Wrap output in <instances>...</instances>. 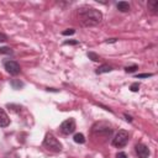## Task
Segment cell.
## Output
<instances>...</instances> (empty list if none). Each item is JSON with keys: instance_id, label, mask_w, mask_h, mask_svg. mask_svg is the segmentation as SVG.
Returning <instances> with one entry per match:
<instances>
[{"instance_id": "6da1fadb", "label": "cell", "mask_w": 158, "mask_h": 158, "mask_svg": "<svg viewBox=\"0 0 158 158\" xmlns=\"http://www.w3.org/2000/svg\"><path fill=\"white\" fill-rule=\"evenodd\" d=\"M78 16H79L81 25L85 27L96 26L102 20V14L100 10L94 9V7H88V6H83L78 9Z\"/></svg>"}, {"instance_id": "7a4b0ae2", "label": "cell", "mask_w": 158, "mask_h": 158, "mask_svg": "<svg viewBox=\"0 0 158 158\" xmlns=\"http://www.w3.org/2000/svg\"><path fill=\"white\" fill-rule=\"evenodd\" d=\"M91 133L96 137H110L112 135V127L110 123L100 121V122H95L91 127Z\"/></svg>"}, {"instance_id": "3957f363", "label": "cell", "mask_w": 158, "mask_h": 158, "mask_svg": "<svg viewBox=\"0 0 158 158\" xmlns=\"http://www.w3.org/2000/svg\"><path fill=\"white\" fill-rule=\"evenodd\" d=\"M42 144H43V147H44L46 149H48V151H51V152H54V153L60 152L62 148H63L62 143H60V142L54 137V135L51 133V132H47V133H46Z\"/></svg>"}, {"instance_id": "277c9868", "label": "cell", "mask_w": 158, "mask_h": 158, "mask_svg": "<svg viewBox=\"0 0 158 158\" xmlns=\"http://www.w3.org/2000/svg\"><path fill=\"white\" fill-rule=\"evenodd\" d=\"M128 137H130V135H128V132H127L126 130H120V131L114 136V138H112V141H111V144H112L114 147H116V148H122V147H125V146L127 144Z\"/></svg>"}, {"instance_id": "5b68a950", "label": "cell", "mask_w": 158, "mask_h": 158, "mask_svg": "<svg viewBox=\"0 0 158 158\" xmlns=\"http://www.w3.org/2000/svg\"><path fill=\"white\" fill-rule=\"evenodd\" d=\"M75 128H77V125H75V120L73 117L64 120L59 126V130L63 135H72L75 131Z\"/></svg>"}, {"instance_id": "8992f818", "label": "cell", "mask_w": 158, "mask_h": 158, "mask_svg": "<svg viewBox=\"0 0 158 158\" xmlns=\"http://www.w3.org/2000/svg\"><path fill=\"white\" fill-rule=\"evenodd\" d=\"M4 68H5V70H6L10 75H17V74H20V72H21L20 64H19L16 60H12V59L4 60Z\"/></svg>"}, {"instance_id": "52a82bcc", "label": "cell", "mask_w": 158, "mask_h": 158, "mask_svg": "<svg viewBox=\"0 0 158 158\" xmlns=\"http://www.w3.org/2000/svg\"><path fill=\"white\" fill-rule=\"evenodd\" d=\"M135 152H136V156L138 158H148L149 154H151V151H149L148 146H146L142 142H139L135 146Z\"/></svg>"}, {"instance_id": "ba28073f", "label": "cell", "mask_w": 158, "mask_h": 158, "mask_svg": "<svg viewBox=\"0 0 158 158\" xmlns=\"http://www.w3.org/2000/svg\"><path fill=\"white\" fill-rule=\"evenodd\" d=\"M9 125H10V118H9V116H7L6 111H5L2 107H0V127H6V126H9Z\"/></svg>"}, {"instance_id": "9c48e42d", "label": "cell", "mask_w": 158, "mask_h": 158, "mask_svg": "<svg viewBox=\"0 0 158 158\" xmlns=\"http://www.w3.org/2000/svg\"><path fill=\"white\" fill-rule=\"evenodd\" d=\"M112 67L111 65H109V64H101V65H99L98 68H96V70H95V73L96 74H104V73H110V72H112Z\"/></svg>"}, {"instance_id": "30bf717a", "label": "cell", "mask_w": 158, "mask_h": 158, "mask_svg": "<svg viewBox=\"0 0 158 158\" xmlns=\"http://www.w3.org/2000/svg\"><path fill=\"white\" fill-rule=\"evenodd\" d=\"M116 7H117V10L120 12H127V11H130V4L127 1H118L116 4Z\"/></svg>"}, {"instance_id": "8fae6325", "label": "cell", "mask_w": 158, "mask_h": 158, "mask_svg": "<svg viewBox=\"0 0 158 158\" xmlns=\"http://www.w3.org/2000/svg\"><path fill=\"white\" fill-rule=\"evenodd\" d=\"M147 6H148V10H149L153 15H156V14L158 12V1H157V0H149L148 4H147Z\"/></svg>"}, {"instance_id": "7c38bea8", "label": "cell", "mask_w": 158, "mask_h": 158, "mask_svg": "<svg viewBox=\"0 0 158 158\" xmlns=\"http://www.w3.org/2000/svg\"><path fill=\"white\" fill-rule=\"evenodd\" d=\"M10 85H11L12 89H15V90H20L21 88H23V83L20 81L19 79H12V80H10Z\"/></svg>"}, {"instance_id": "4fadbf2b", "label": "cell", "mask_w": 158, "mask_h": 158, "mask_svg": "<svg viewBox=\"0 0 158 158\" xmlns=\"http://www.w3.org/2000/svg\"><path fill=\"white\" fill-rule=\"evenodd\" d=\"M73 141L75 142V143H79V144H83V143H85V137H84V135L83 133H75L74 135V137H73Z\"/></svg>"}, {"instance_id": "5bb4252c", "label": "cell", "mask_w": 158, "mask_h": 158, "mask_svg": "<svg viewBox=\"0 0 158 158\" xmlns=\"http://www.w3.org/2000/svg\"><path fill=\"white\" fill-rule=\"evenodd\" d=\"M86 56H88V58H89V59H91L93 62H99V60H100V57H99L95 52H88V53H86Z\"/></svg>"}, {"instance_id": "9a60e30c", "label": "cell", "mask_w": 158, "mask_h": 158, "mask_svg": "<svg viewBox=\"0 0 158 158\" xmlns=\"http://www.w3.org/2000/svg\"><path fill=\"white\" fill-rule=\"evenodd\" d=\"M137 69H138V65H136V64H132V65H127V67H125V72H126V73H135Z\"/></svg>"}, {"instance_id": "2e32d148", "label": "cell", "mask_w": 158, "mask_h": 158, "mask_svg": "<svg viewBox=\"0 0 158 158\" xmlns=\"http://www.w3.org/2000/svg\"><path fill=\"white\" fill-rule=\"evenodd\" d=\"M14 51L10 47H0V54H12Z\"/></svg>"}, {"instance_id": "e0dca14e", "label": "cell", "mask_w": 158, "mask_h": 158, "mask_svg": "<svg viewBox=\"0 0 158 158\" xmlns=\"http://www.w3.org/2000/svg\"><path fill=\"white\" fill-rule=\"evenodd\" d=\"M130 90L132 91V93H137L138 90H139V83H132L131 84V86H130Z\"/></svg>"}, {"instance_id": "ac0fdd59", "label": "cell", "mask_w": 158, "mask_h": 158, "mask_svg": "<svg viewBox=\"0 0 158 158\" xmlns=\"http://www.w3.org/2000/svg\"><path fill=\"white\" fill-rule=\"evenodd\" d=\"M75 33V30L74 28H67L65 31H62V35L63 36H70V35H74Z\"/></svg>"}, {"instance_id": "d6986e66", "label": "cell", "mask_w": 158, "mask_h": 158, "mask_svg": "<svg viewBox=\"0 0 158 158\" xmlns=\"http://www.w3.org/2000/svg\"><path fill=\"white\" fill-rule=\"evenodd\" d=\"M149 77H153V73H143V74H137V75H136V78H137V79L149 78Z\"/></svg>"}, {"instance_id": "ffe728a7", "label": "cell", "mask_w": 158, "mask_h": 158, "mask_svg": "<svg viewBox=\"0 0 158 158\" xmlns=\"http://www.w3.org/2000/svg\"><path fill=\"white\" fill-rule=\"evenodd\" d=\"M63 44H79V41H77V40H69V41H64Z\"/></svg>"}, {"instance_id": "44dd1931", "label": "cell", "mask_w": 158, "mask_h": 158, "mask_svg": "<svg viewBox=\"0 0 158 158\" xmlns=\"http://www.w3.org/2000/svg\"><path fill=\"white\" fill-rule=\"evenodd\" d=\"M5 41H7V36H6L5 33L0 32V43H1V42H5Z\"/></svg>"}, {"instance_id": "7402d4cb", "label": "cell", "mask_w": 158, "mask_h": 158, "mask_svg": "<svg viewBox=\"0 0 158 158\" xmlns=\"http://www.w3.org/2000/svg\"><path fill=\"white\" fill-rule=\"evenodd\" d=\"M116 158H127V156H126L125 152H118V153L116 154Z\"/></svg>"}, {"instance_id": "603a6c76", "label": "cell", "mask_w": 158, "mask_h": 158, "mask_svg": "<svg viewBox=\"0 0 158 158\" xmlns=\"http://www.w3.org/2000/svg\"><path fill=\"white\" fill-rule=\"evenodd\" d=\"M117 40H118V38H107L105 42H106V43H115V42H117Z\"/></svg>"}, {"instance_id": "cb8c5ba5", "label": "cell", "mask_w": 158, "mask_h": 158, "mask_svg": "<svg viewBox=\"0 0 158 158\" xmlns=\"http://www.w3.org/2000/svg\"><path fill=\"white\" fill-rule=\"evenodd\" d=\"M123 116H125L126 121H128V122H132V116H130V115H127V114H123Z\"/></svg>"}, {"instance_id": "d4e9b609", "label": "cell", "mask_w": 158, "mask_h": 158, "mask_svg": "<svg viewBox=\"0 0 158 158\" xmlns=\"http://www.w3.org/2000/svg\"><path fill=\"white\" fill-rule=\"evenodd\" d=\"M47 90H48V91H56V93L59 91V90H57V89H54V88H47Z\"/></svg>"}]
</instances>
